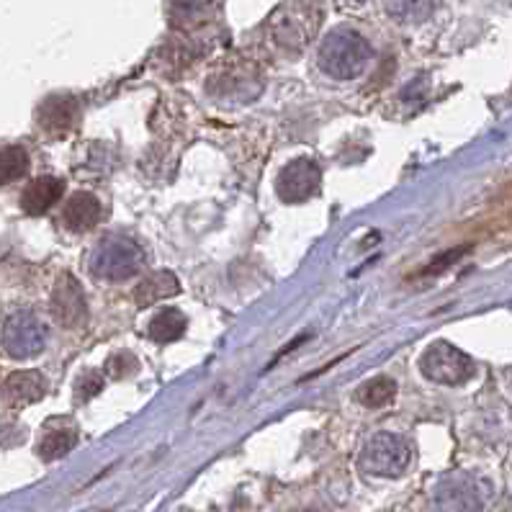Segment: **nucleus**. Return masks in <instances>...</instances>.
I'll return each instance as SVG.
<instances>
[{
    "instance_id": "10",
    "label": "nucleus",
    "mask_w": 512,
    "mask_h": 512,
    "mask_svg": "<svg viewBox=\"0 0 512 512\" xmlns=\"http://www.w3.org/2000/svg\"><path fill=\"white\" fill-rule=\"evenodd\" d=\"M80 106L73 96H49L37 109V124L47 134H67L78 124Z\"/></svg>"
},
{
    "instance_id": "15",
    "label": "nucleus",
    "mask_w": 512,
    "mask_h": 512,
    "mask_svg": "<svg viewBox=\"0 0 512 512\" xmlns=\"http://www.w3.org/2000/svg\"><path fill=\"white\" fill-rule=\"evenodd\" d=\"M78 443V430L75 425H60V428H49L44 438L39 440L37 453L42 461H57V458L67 456Z\"/></svg>"
},
{
    "instance_id": "1",
    "label": "nucleus",
    "mask_w": 512,
    "mask_h": 512,
    "mask_svg": "<svg viewBox=\"0 0 512 512\" xmlns=\"http://www.w3.org/2000/svg\"><path fill=\"white\" fill-rule=\"evenodd\" d=\"M371 60V44L353 29H335L320 44L317 62L330 78L353 80L366 70Z\"/></svg>"
},
{
    "instance_id": "4",
    "label": "nucleus",
    "mask_w": 512,
    "mask_h": 512,
    "mask_svg": "<svg viewBox=\"0 0 512 512\" xmlns=\"http://www.w3.org/2000/svg\"><path fill=\"white\" fill-rule=\"evenodd\" d=\"M322 8L312 3H284L271 16V34L286 49H304L320 29Z\"/></svg>"
},
{
    "instance_id": "11",
    "label": "nucleus",
    "mask_w": 512,
    "mask_h": 512,
    "mask_svg": "<svg viewBox=\"0 0 512 512\" xmlns=\"http://www.w3.org/2000/svg\"><path fill=\"white\" fill-rule=\"evenodd\" d=\"M47 389V379L39 371H16L3 384V399H6L8 407L21 410V407L39 402L47 394Z\"/></svg>"
},
{
    "instance_id": "19",
    "label": "nucleus",
    "mask_w": 512,
    "mask_h": 512,
    "mask_svg": "<svg viewBox=\"0 0 512 512\" xmlns=\"http://www.w3.org/2000/svg\"><path fill=\"white\" fill-rule=\"evenodd\" d=\"M75 389H78V399H80V402L96 397V394L103 389V376L98 374V371H88V374L80 376L78 386H75Z\"/></svg>"
},
{
    "instance_id": "16",
    "label": "nucleus",
    "mask_w": 512,
    "mask_h": 512,
    "mask_svg": "<svg viewBox=\"0 0 512 512\" xmlns=\"http://www.w3.org/2000/svg\"><path fill=\"white\" fill-rule=\"evenodd\" d=\"M186 327V314L170 307L152 317L150 325H147V335H150L155 343H173V340H178L183 332H186Z\"/></svg>"
},
{
    "instance_id": "12",
    "label": "nucleus",
    "mask_w": 512,
    "mask_h": 512,
    "mask_svg": "<svg viewBox=\"0 0 512 512\" xmlns=\"http://www.w3.org/2000/svg\"><path fill=\"white\" fill-rule=\"evenodd\" d=\"M62 193H65V183L60 178H55V175H42V178L31 181L24 188V193H21V209L26 214H31V217H39V214L49 211L62 199Z\"/></svg>"
},
{
    "instance_id": "22",
    "label": "nucleus",
    "mask_w": 512,
    "mask_h": 512,
    "mask_svg": "<svg viewBox=\"0 0 512 512\" xmlns=\"http://www.w3.org/2000/svg\"><path fill=\"white\" fill-rule=\"evenodd\" d=\"M466 253V247H461V250H451V253H446L443 255V258H438V260H433V263H430V268L425 273H438V271H446L448 266H451L453 260L456 258H461V255Z\"/></svg>"
},
{
    "instance_id": "13",
    "label": "nucleus",
    "mask_w": 512,
    "mask_h": 512,
    "mask_svg": "<svg viewBox=\"0 0 512 512\" xmlns=\"http://www.w3.org/2000/svg\"><path fill=\"white\" fill-rule=\"evenodd\" d=\"M62 222L70 232H88L101 222V204L93 193L78 191L67 199L62 209Z\"/></svg>"
},
{
    "instance_id": "7",
    "label": "nucleus",
    "mask_w": 512,
    "mask_h": 512,
    "mask_svg": "<svg viewBox=\"0 0 512 512\" xmlns=\"http://www.w3.org/2000/svg\"><path fill=\"white\" fill-rule=\"evenodd\" d=\"M433 500L438 512H482L484 492L474 476L456 471L435 484Z\"/></svg>"
},
{
    "instance_id": "6",
    "label": "nucleus",
    "mask_w": 512,
    "mask_h": 512,
    "mask_svg": "<svg viewBox=\"0 0 512 512\" xmlns=\"http://www.w3.org/2000/svg\"><path fill=\"white\" fill-rule=\"evenodd\" d=\"M410 443L402 435L379 433L361 453V469L371 476H399L410 464Z\"/></svg>"
},
{
    "instance_id": "2",
    "label": "nucleus",
    "mask_w": 512,
    "mask_h": 512,
    "mask_svg": "<svg viewBox=\"0 0 512 512\" xmlns=\"http://www.w3.org/2000/svg\"><path fill=\"white\" fill-rule=\"evenodd\" d=\"M145 263V250L124 235L103 237L91 255V271L103 281H127L137 276Z\"/></svg>"
},
{
    "instance_id": "8",
    "label": "nucleus",
    "mask_w": 512,
    "mask_h": 512,
    "mask_svg": "<svg viewBox=\"0 0 512 512\" xmlns=\"http://www.w3.org/2000/svg\"><path fill=\"white\" fill-rule=\"evenodd\" d=\"M322 170L314 160H294L286 165L276 178V193L286 204H302V201L312 199L314 193L320 191Z\"/></svg>"
},
{
    "instance_id": "9",
    "label": "nucleus",
    "mask_w": 512,
    "mask_h": 512,
    "mask_svg": "<svg viewBox=\"0 0 512 512\" xmlns=\"http://www.w3.org/2000/svg\"><path fill=\"white\" fill-rule=\"evenodd\" d=\"M49 309H52V317L67 330H75V327L88 320V302H85L83 286L70 273H62L57 278L52 299H49Z\"/></svg>"
},
{
    "instance_id": "21",
    "label": "nucleus",
    "mask_w": 512,
    "mask_h": 512,
    "mask_svg": "<svg viewBox=\"0 0 512 512\" xmlns=\"http://www.w3.org/2000/svg\"><path fill=\"white\" fill-rule=\"evenodd\" d=\"M389 11L394 13V16H402V19H420V13H428L433 11V6L430 3H389Z\"/></svg>"
},
{
    "instance_id": "5",
    "label": "nucleus",
    "mask_w": 512,
    "mask_h": 512,
    "mask_svg": "<svg viewBox=\"0 0 512 512\" xmlns=\"http://www.w3.org/2000/svg\"><path fill=\"white\" fill-rule=\"evenodd\" d=\"M420 371L428 376L435 384H446V386H458L466 384V381L474 376V361L466 356L464 350L453 348L451 343H438L430 345L420 358Z\"/></svg>"
},
{
    "instance_id": "3",
    "label": "nucleus",
    "mask_w": 512,
    "mask_h": 512,
    "mask_svg": "<svg viewBox=\"0 0 512 512\" xmlns=\"http://www.w3.org/2000/svg\"><path fill=\"white\" fill-rule=\"evenodd\" d=\"M47 345V327L29 309L11 312L0 322V350L16 361L39 356Z\"/></svg>"
},
{
    "instance_id": "20",
    "label": "nucleus",
    "mask_w": 512,
    "mask_h": 512,
    "mask_svg": "<svg viewBox=\"0 0 512 512\" xmlns=\"http://www.w3.org/2000/svg\"><path fill=\"white\" fill-rule=\"evenodd\" d=\"M134 368H137V361H134L129 353H116V356H111L109 363H106V371H109V376H114V379H124V376L134 374Z\"/></svg>"
},
{
    "instance_id": "14",
    "label": "nucleus",
    "mask_w": 512,
    "mask_h": 512,
    "mask_svg": "<svg viewBox=\"0 0 512 512\" xmlns=\"http://www.w3.org/2000/svg\"><path fill=\"white\" fill-rule=\"evenodd\" d=\"M178 291H181V284H178V278H175L173 273L157 271L137 286V291H134V302H137L139 307H152V304L165 302V299L175 296Z\"/></svg>"
},
{
    "instance_id": "17",
    "label": "nucleus",
    "mask_w": 512,
    "mask_h": 512,
    "mask_svg": "<svg viewBox=\"0 0 512 512\" xmlns=\"http://www.w3.org/2000/svg\"><path fill=\"white\" fill-rule=\"evenodd\" d=\"M397 397V381L389 379V376H376V379H368L366 384H361L356 399L363 407H371V410H379L386 407Z\"/></svg>"
},
{
    "instance_id": "18",
    "label": "nucleus",
    "mask_w": 512,
    "mask_h": 512,
    "mask_svg": "<svg viewBox=\"0 0 512 512\" xmlns=\"http://www.w3.org/2000/svg\"><path fill=\"white\" fill-rule=\"evenodd\" d=\"M29 152L19 145H8L0 150V183L21 181L29 173Z\"/></svg>"
}]
</instances>
